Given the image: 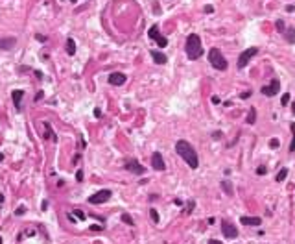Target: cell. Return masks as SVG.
Instances as JSON below:
<instances>
[{
	"label": "cell",
	"instance_id": "obj_6",
	"mask_svg": "<svg viewBox=\"0 0 295 244\" xmlns=\"http://www.w3.org/2000/svg\"><path fill=\"white\" fill-rule=\"evenodd\" d=\"M221 233L225 235V239H236L238 237V229H236L234 224L227 222V220H223L221 222Z\"/></svg>",
	"mask_w": 295,
	"mask_h": 244
},
{
	"label": "cell",
	"instance_id": "obj_14",
	"mask_svg": "<svg viewBox=\"0 0 295 244\" xmlns=\"http://www.w3.org/2000/svg\"><path fill=\"white\" fill-rule=\"evenodd\" d=\"M151 58L155 59L157 65H164V63L168 61V59H166V56H164L162 52H159V50H151Z\"/></svg>",
	"mask_w": 295,
	"mask_h": 244
},
{
	"label": "cell",
	"instance_id": "obj_23",
	"mask_svg": "<svg viewBox=\"0 0 295 244\" xmlns=\"http://www.w3.org/2000/svg\"><path fill=\"white\" fill-rule=\"evenodd\" d=\"M280 104H282V105H288V104H290V93H284V96L280 98Z\"/></svg>",
	"mask_w": 295,
	"mask_h": 244
},
{
	"label": "cell",
	"instance_id": "obj_7",
	"mask_svg": "<svg viewBox=\"0 0 295 244\" xmlns=\"http://www.w3.org/2000/svg\"><path fill=\"white\" fill-rule=\"evenodd\" d=\"M278 91H280V81L277 80V78H273L269 85H264V87H262V94H264V96H275Z\"/></svg>",
	"mask_w": 295,
	"mask_h": 244
},
{
	"label": "cell",
	"instance_id": "obj_11",
	"mask_svg": "<svg viewBox=\"0 0 295 244\" xmlns=\"http://www.w3.org/2000/svg\"><path fill=\"white\" fill-rule=\"evenodd\" d=\"M125 80H127V76L122 74V72H113L109 76V83L111 85H122V83H125Z\"/></svg>",
	"mask_w": 295,
	"mask_h": 244
},
{
	"label": "cell",
	"instance_id": "obj_3",
	"mask_svg": "<svg viewBox=\"0 0 295 244\" xmlns=\"http://www.w3.org/2000/svg\"><path fill=\"white\" fill-rule=\"evenodd\" d=\"M209 61H210V65H212L214 69H218V70H225V69H227V61L221 56L219 48H210V52H209Z\"/></svg>",
	"mask_w": 295,
	"mask_h": 244
},
{
	"label": "cell",
	"instance_id": "obj_13",
	"mask_svg": "<svg viewBox=\"0 0 295 244\" xmlns=\"http://www.w3.org/2000/svg\"><path fill=\"white\" fill-rule=\"evenodd\" d=\"M240 222L243 224V226H260L262 220H260L258 216H242Z\"/></svg>",
	"mask_w": 295,
	"mask_h": 244
},
{
	"label": "cell",
	"instance_id": "obj_22",
	"mask_svg": "<svg viewBox=\"0 0 295 244\" xmlns=\"http://www.w3.org/2000/svg\"><path fill=\"white\" fill-rule=\"evenodd\" d=\"M286 176H288V168H282V170L277 174V181H284V180H286Z\"/></svg>",
	"mask_w": 295,
	"mask_h": 244
},
{
	"label": "cell",
	"instance_id": "obj_18",
	"mask_svg": "<svg viewBox=\"0 0 295 244\" xmlns=\"http://www.w3.org/2000/svg\"><path fill=\"white\" fill-rule=\"evenodd\" d=\"M221 189H223L229 196H233V185H231L229 180H223V181H221Z\"/></svg>",
	"mask_w": 295,
	"mask_h": 244
},
{
	"label": "cell",
	"instance_id": "obj_30",
	"mask_svg": "<svg viewBox=\"0 0 295 244\" xmlns=\"http://www.w3.org/2000/svg\"><path fill=\"white\" fill-rule=\"evenodd\" d=\"M74 213H76V216H78L79 220H83V218H85V215H83L81 211H78V209H74Z\"/></svg>",
	"mask_w": 295,
	"mask_h": 244
},
{
	"label": "cell",
	"instance_id": "obj_16",
	"mask_svg": "<svg viewBox=\"0 0 295 244\" xmlns=\"http://www.w3.org/2000/svg\"><path fill=\"white\" fill-rule=\"evenodd\" d=\"M15 43H17V41L13 39V37H9V39H2V41H0V48H4V50H7V48H11V46H15Z\"/></svg>",
	"mask_w": 295,
	"mask_h": 244
},
{
	"label": "cell",
	"instance_id": "obj_31",
	"mask_svg": "<svg viewBox=\"0 0 295 244\" xmlns=\"http://www.w3.org/2000/svg\"><path fill=\"white\" fill-rule=\"evenodd\" d=\"M35 39H37V41H41V43H46V37H42L41 33H37V35H35Z\"/></svg>",
	"mask_w": 295,
	"mask_h": 244
},
{
	"label": "cell",
	"instance_id": "obj_26",
	"mask_svg": "<svg viewBox=\"0 0 295 244\" xmlns=\"http://www.w3.org/2000/svg\"><path fill=\"white\" fill-rule=\"evenodd\" d=\"M266 172H268V166H258V168H256V174H258V176H264Z\"/></svg>",
	"mask_w": 295,
	"mask_h": 244
},
{
	"label": "cell",
	"instance_id": "obj_25",
	"mask_svg": "<svg viewBox=\"0 0 295 244\" xmlns=\"http://www.w3.org/2000/svg\"><path fill=\"white\" fill-rule=\"evenodd\" d=\"M275 26H277V30H278V32H282V33H284V20H277Z\"/></svg>",
	"mask_w": 295,
	"mask_h": 244
},
{
	"label": "cell",
	"instance_id": "obj_37",
	"mask_svg": "<svg viewBox=\"0 0 295 244\" xmlns=\"http://www.w3.org/2000/svg\"><path fill=\"white\" fill-rule=\"evenodd\" d=\"M0 244H2V237H0Z\"/></svg>",
	"mask_w": 295,
	"mask_h": 244
},
{
	"label": "cell",
	"instance_id": "obj_20",
	"mask_svg": "<svg viewBox=\"0 0 295 244\" xmlns=\"http://www.w3.org/2000/svg\"><path fill=\"white\" fill-rule=\"evenodd\" d=\"M120 218H122V222L124 224H127V226H133V218H131V215H127V213H122V216H120Z\"/></svg>",
	"mask_w": 295,
	"mask_h": 244
},
{
	"label": "cell",
	"instance_id": "obj_29",
	"mask_svg": "<svg viewBox=\"0 0 295 244\" xmlns=\"http://www.w3.org/2000/svg\"><path fill=\"white\" fill-rule=\"evenodd\" d=\"M15 213H17V215H24V213H26V207H24V205H20V207L15 211Z\"/></svg>",
	"mask_w": 295,
	"mask_h": 244
},
{
	"label": "cell",
	"instance_id": "obj_27",
	"mask_svg": "<svg viewBox=\"0 0 295 244\" xmlns=\"http://www.w3.org/2000/svg\"><path fill=\"white\" fill-rule=\"evenodd\" d=\"M269 146H271V148H278V139H271V141H269Z\"/></svg>",
	"mask_w": 295,
	"mask_h": 244
},
{
	"label": "cell",
	"instance_id": "obj_34",
	"mask_svg": "<svg viewBox=\"0 0 295 244\" xmlns=\"http://www.w3.org/2000/svg\"><path fill=\"white\" fill-rule=\"evenodd\" d=\"M4 161V154H0V163Z\"/></svg>",
	"mask_w": 295,
	"mask_h": 244
},
{
	"label": "cell",
	"instance_id": "obj_32",
	"mask_svg": "<svg viewBox=\"0 0 295 244\" xmlns=\"http://www.w3.org/2000/svg\"><path fill=\"white\" fill-rule=\"evenodd\" d=\"M205 11H207V13H212L214 9H212V6H205Z\"/></svg>",
	"mask_w": 295,
	"mask_h": 244
},
{
	"label": "cell",
	"instance_id": "obj_5",
	"mask_svg": "<svg viewBox=\"0 0 295 244\" xmlns=\"http://www.w3.org/2000/svg\"><path fill=\"white\" fill-rule=\"evenodd\" d=\"M256 52H258V48H256V46H251V48L243 50V52L240 54V58H238V69H243V67L249 63V59L255 56Z\"/></svg>",
	"mask_w": 295,
	"mask_h": 244
},
{
	"label": "cell",
	"instance_id": "obj_4",
	"mask_svg": "<svg viewBox=\"0 0 295 244\" xmlns=\"http://www.w3.org/2000/svg\"><path fill=\"white\" fill-rule=\"evenodd\" d=\"M111 191L109 189H103V191H98L96 194H92L91 198H89V203H92V205H98V203H103V202H107L109 198H111Z\"/></svg>",
	"mask_w": 295,
	"mask_h": 244
},
{
	"label": "cell",
	"instance_id": "obj_17",
	"mask_svg": "<svg viewBox=\"0 0 295 244\" xmlns=\"http://www.w3.org/2000/svg\"><path fill=\"white\" fill-rule=\"evenodd\" d=\"M66 54H68V56H74V54H76V43H74V39L66 41Z\"/></svg>",
	"mask_w": 295,
	"mask_h": 244
},
{
	"label": "cell",
	"instance_id": "obj_28",
	"mask_svg": "<svg viewBox=\"0 0 295 244\" xmlns=\"http://www.w3.org/2000/svg\"><path fill=\"white\" fill-rule=\"evenodd\" d=\"M76 180H78V181H83V170H78V172H76Z\"/></svg>",
	"mask_w": 295,
	"mask_h": 244
},
{
	"label": "cell",
	"instance_id": "obj_24",
	"mask_svg": "<svg viewBox=\"0 0 295 244\" xmlns=\"http://www.w3.org/2000/svg\"><path fill=\"white\" fill-rule=\"evenodd\" d=\"M150 215H151L153 222H155V224H159V213H157V211H155V209H151V211H150Z\"/></svg>",
	"mask_w": 295,
	"mask_h": 244
},
{
	"label": "cell",
	"instance_id": "obj_9",
	"mask_svg": "<svg viewBox=\"0 0 295 244\" xmlns=\"http://www.w3.org/2000/svg\"><path fill=\"white\" fill-rule=\"evenodd\" d=\"M151 166H153L155 170H164V168H166V163L162 159V154H160V152H153V154H151Z\"/></svg>",
	"mask_w": 295,
	"mask_h": 244
},
{
	"label": "cell",
	"instance_id": "obj_19",
	"mask_svg": "<svg viewBox=\"0 0 295 244\" xmlns=\"http://www.w3.org/2000/svg\"><path fill=\"white\" fill-rule=\"evenodd\" d=\"M255 120H256V111H255V107H251L249 115H247V124H255Z\"/></svg>",
	"mask_w": 295,
	"mask_h": 244
},
{
	"label": "cell",
	"instance_id": "obj_35",
	"mask_svg": "<svg viewBox=\"0 0 295 244\" xmlns=\"http://www.w3.org/2000/svg\"><path fill=\"white\" fill-rule=\"evenodd\" d=\"M292 111H293V115H295V104H293V105H292Z\"/></svg>",
	"mask_w": 295,
	"mask_h": 244
},
{
	"label": "cell",
	"instance_id": "obj_1",
	"mask_svg": "<svg viewBox=\"0 0 295 244\" xmlns=\"http://www.w3.org/2000/svg\"><path fill=\"white\" fill-rule=\"evenodd\" d=\"M175 150H177V154L186 161V165H188L190 168H197V166H199V159H197L196 150H194V146L188 141H177Z\"/></svg>",
	"mask_w": 295,
	"mask_h": 244
},
{
	"label": "cell",
	"instance_id": "obj_15",
	"mask_svg": "<svg viewBox=\"0 0 295 244\" xmlns=\"http://www.w3.org/2000/svg\"><path fill=\"white\" fill-rule=\"evenodd\" d=\"M284 37H286V41H288L290 44H295V30L293 28H288V30L284 32Z\"/></svg>",
	"mask_w": 295,
	"mask_h": 244
},
{
	"label": "cell",
	"instance_id": "obj_8",
	"mask_svg": "<svg viewBox=\"0 0 295 244\" xmlns=\"http://www.w3.org/2000/svg\"><path fill=\"white\" fill-rule=\"evenodd\" d=\"M148 35H150V39L155 41V43H157L160 48H164V46L168 44V39H166V37H162V35L159 33V28H157V26H151V28H150V32H148Z\"/></svg>",
	"mask_w": 295,
	"mask_h": 244
},
{
	"label": "cell",
	"instance_id": "obj_12",
	"mask_svg": "<svg viewBox=\"0 0 295 244\" xmlns=\"http://www.w3.org/2000/svg\"><path fill=\"white\" fill-rule=\"evenodd\" d=\"M22 96H24V91H22V89L13 91V104H15V109H17V111H20V109H22V105H20Z\"/></svg>",
	"mask_w": 295,
	"mask_h": 244
},
{
	"label": "cell",
	"instance_id": "obj_36",
	"mask_svg": "<svg viewBox=\"0 0 295 244\" xmlns=\"http://www.w3.org/2000/svg\"><path fill=\"white\" fill-rule=\"evenodd\" d=\"M70 2H78V0H70Z\"/></svg>",
	"mask_w": 295,
	"mask_h": 244
},
{
	"label": "cell",
	"instance_id": "obj_21",
	"mask_svg": "<svg viewBox=\"0 0 295 244\" xmlns=\"http://www.w3.org/2000/svg\"><path fill=\"white\" fill-rule=\"evenodd\" d=\"M290 128H292V144H290V152H295V124H292Z\"/></svg>",
	"mask_w": 295,
	"mask_h": 244
},
{
	"label": "cell",
	"instance_id": "obj_10",
	"mask_svg": "<svg viewBox=\"0 0 295 244\" xmlns=\"http://www.w3.org/2000/svg\"><path fill=\"white\" fill-rule=\"evenodd\" d=\"M125 168H127L129 172H133V174H144V172H146V168H144L137 159H129V161L125 163Z\"/></svg>",
	"mask_w": 295,
	"mask_h": 244
},
{
	"label": "cell",
	"instance_id": "obj_2",
	"mask_svg": "<svg viewBox=\"0 0 295 244\" xmlns=\"http://www.w3.org/2000/svg\"><path fill=\"white\" fill-rule=\"evenodd\" d=\"M203 54V46H201V39L197 33H190L186 39V56L190 59H197Z\"/></svg>",
	"mask_w": 295,
	"mask_h": 244
},
{
	"label": "cell",
	"instance_id": "obj_33",
	"mask_svg": "<svg viewBox=\"0 0 295 244\" xmlns=\"http://www.w3.org/2000/svg\"><path fill=\"white\" fill-rule=\"evenodd\" d=\"M209 244H223V242H219V241H214V239H212V241H209Z\"/></svg>",
	"mask_w": 295,
	"mask_h": 244
}]
</instances>
